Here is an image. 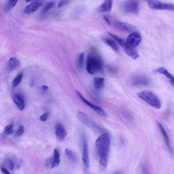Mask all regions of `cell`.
Listing matches in <instances>:
<instances>
[{
  "mask_svg": "<svg viewBox=\"0 0 174 174\" xmlns=\"http://www.w3.org/2000/svg\"><path fill=\"white\" fill-rule=\"evenodd\" d=\"M13 124H10L7 126L5 128V133L6 135H10L13 133Z\"/></svg>",
  "mask_w": 174,
  "mask_h": 174,
  "instance_id": "27",
  "label": "cell"
},
{
  "mask_svg": "<svg viewBox=\"0 0 174 174\" xmlns=\"http://www.w3.org/2000/svg\"><path fill=\"white\" fill-rule=\"evenodd\" d=\"M112 0H105L99 7L98 11L100 12H109L112 9Z\"/></svg>",
  "mask_w": 174,
  "mask_h": 174,
  "instance_id": "17",
  "label": "cell"
},
{
  "mask_svg": "<svg viewBox=\"0 0 174 174\" xmlns=\"http://www.w3.org/2000/svg\"><path fill=\"white\" fill-rule=\"evenodd\" d=\"M54 5V2H48L45 5L43 9L42 10L41 12V15H45L50 9H51Z\"/></svg>",
  "mask_w": 174,
  "mask_h": 174,
  "instance_id": "25",
  "label": "cell"
},
{
  "mask_svg": "<svg viewBox=\"0 0 174 174\" xmlns=\"http://www.w3.org/2000/svg\"><path fill=\"white\" fill-rule=\"evenodd\" d=\"M108 34L120 45L126 54L133 59L136 60L139 57V55L136 49L129 45L126 41L110 32H109Z\"/></svg>",
  "mask_w": 174,
  "mask_h": 174,
  "instance_id": "4",
  "label": "cell"
},
{
  "mask_svg": "<svg viewBox=\"0 0 174 174\" xmlns=\"http://www.w3.org/2000/svg\"><path fill=\"white\" fill-rule=\"evenodd\" d=\"M157 124H158L159 129L161 132L162 136L164 137L166 144L168 149L169 150L170 152H172V148H171L169 136H168L166 132V131L163 126L162 125L161 123L158 122H157Z\"/></svg>",
  "mask_w": 174,
  "mask_h": 174,
  "instance_id": "16",
  "label": "cell"
},
{
  "mask_svg": "<svg viewBox=\"0 0 174 174\" xmlns=\"http://www.w3.org/2000/svg\"><path fill=\"white\" fill-rule=\"evenodd\" d=\"M49 113L48 112H46L43 115H42L40 117V119L43 122H46L49 117Z\"/></svg>",
  "mask_w": 174,
  "mask_h": 174,
  "instance_id": "32",
  "label": "cell"
},
{
  "mask_svg": "<svg viewBox=\"0 0 174 174\" xmlns=\"http://www.w3.org/2000/svg\"><path fill=\"white\" fill-rule=\"evenodd\" d=\"M18 0H8L5 5L4 9L5 12H8L15 6Z\"/></svg>",
  "mask_w": 174,
  "mask_h": 174,
  "instance_id": "23",
  "label": "cell"
},
{
  "mask_svg": "<svg viewBox=\"0 0 174 174\" xmlns=\"http://www.w3.org/2000/svg\"><path fill=\"white\" fill-rule=\"evenodd\" d=\"M42 5L43 2L41 1L34 2L25 8L24 12L26 15H29L37 10Z\"/></svg>",
  "mask_w": 174,
  "mask_h": 174,
  "instance_id": "14",
  "label": "cell"
},
{
  "mask_svg": "<svg viewBox=\"0 0 174 174\" xmlns=\"http://www.w3.org/2000/svg\"><path fill=\"white\" fill-rule=\"evenodd\" d=\"M42 90L44 91H46L49 89V87L46 85H43L41 87Z\"/></svg>",
  "mask_w": 174,
  "mask_h": 174,
  "instance_id": "35",
  "label": "cell"
},
{
  "mask_svg": "<svg viewBox=\"0 0 174 174\" xmlns=\"http://www.w3.org/2000/svg\"><path fill=\"white\" fill-rule=\"evenodd\" d=\"M19 64V61L17 59L12 57L9 59L8 63V69L12 72L15 70Z\"/></svg>",
  "mask_w": 174,
  "mask_h": 174,
  "instance_id": "21",
  "label": "cell"
},
{
  "mask_svg": "<svg viewBox=\"0 0 174 174\" xmlns=\"http://www.w3.org/2000/svg\"><path fill=\"white\" fill-rule=\"evenodd\" d=\"M65 155L70 162L75 163L77 162V158L74 152L68 148L66 149L65 151Z\"/></svg>",
  "mask_w": 174,
  "mask_h": 174,
  "instance_id": "20",
  "label": "cell"
},
{
  "mask_svg": "<svg viewBox=\"0 0 174 174\" xmlns=\"http://www.w3.org/2000/svg\"><path fill=\"white\" fill-rule=\"evenodd\" d=\"M13 100L17 106L19 110H23L25 106V102L23 95L20 94H16L13 97Z\"/></svg>",
  "mask_w": 174,
  "mask_h": 174,
  "instance_id": "15",
  "label": "cell"
},
{
  "mask_svg": "<svg viewBox=\"0 0 174 174\" xmlns=\"http://www.w3.org/2000/svg\"><path fill=\"white\" fill-rule=\"evenodd\" d=\"M110 138L108 133H104L96 140L95 146L100 158V165L105 169L108 163V157L110 148Z\"/></svg>",
  "mask_w": 174,
  "mask_h": 174,
  "instance_id": "1",
  "label": "cell"
},
{
  "mask_svg": "<svg viewBox=\"0 0 174 174\" xmlns=\"http://www.w3.org/2000/svg\"><path fill=\"white\" fill-rule=\"evenodd\" d=\"M23 74L22 72L17 75L12 82V86L13 88H15L21 83L23 78Z\"/></svg>",
  "mask_w": 174,
  "mask_h": 174,
  "instance_id": "24",
  "label": "cell"
},
{
  "mask_svg": "<svg viewBox=\"0 0 174 174\" xmlns=\"http://www.w3.org/2000/svg\"><path fill=\"white\" fill-rule=\"evenodd\" d=\"M83 147V156L82 159L83 163L85 168L86 169H88L90 166L89 160L88 145L85 138L84 139Z\"/></svg>",
  "mask_w": 174,
  "mask_h": 174,
  "instance_id": "12",
  "label": "cell"
},
{
  "mask_svg": "<svg viewBox=\"0 0 174 174\" xmlns=\"http://www.w3.org/2000/svg\"><path fill=\"white\" fill-rule=\"evenodd\" d=\"M4 164L9 169L11 170H12L14 169V165L13 162L9 159H5V161Z\"/></svg>",
  "mask_w": 174,
  "mask_h": 174,
  "instance_id": "28",
  "label": "cell"
},
{
  "mask_svg": "<svg viewBox=\"0 0 174 174\" xmlns=\"http://www.w3.org/2000/svg\"><path fill=\"white\" fill-rule=\"evenodd\" d=\"M132 83L134 86H146L149 84L150 81L146 77L139 75L134 77L132 80Z\"/></svg>",
  "mask_w": 174,
  "mask_h": 174,
  "instance_id": "11",
  "label": "cell"
},
{
  "mask_svg": "<svg viewBox=\"0 0 174 174\" xmlns=\"http://www.w3.org/2000/svg\"><path fill=\"white\" fill-rule=\"evenodd\" d=\"M1 170L2 172L5 174H9L10 173L6 168H1Z\"/></svg>",
  "mask_w": 174,
  "mask_h": 174,
  "instance_id": "34",
  "label": "cell"
},
{
  "mask_svg": "<svg viewBox=\"0 0 174 174\" xmlns=\"http://www.w3.org/2000/svg\"><path fill=\"white\" fill-rule=\"evenodd\" d=\"M104 19H105V21L106 22H107L108 24L109 25H110L111 24L110 22V21H109V19L107 17H106L105 16L104 17Z\"/></svg>",
  "mask_w": 174,
  "mask_h": 174,
  "instance_id": "36",
  "label": "cell"
},
{
  "mask_svg": "<svg viewBox=\"0 0 174 174\" xmlns=\"http://www.w3.org/2000/svg\"><path fill=\"white\" fill-rule=\"evenodd\" d=\"M142 41V36L138 32L131 33L127 39V42L134 48L139 46Z\"/></svg>",
  "mask_w": 174,
  "mask_h": 174,
  "instance_id": "9",
  "label": "cell"
},
{
  "mask_svg": "<svg viewBox=\"0 0 174 174\" xmlns=\"http://www.w3.org/2000/svg\"><path fill=\"white\" fill-rule=\"evenodd\" d=\"M75 92H76V93L78 97L82 100V102L85 103V105L89 106L90 108L93 109V110L96 112L98 114L105 117H109L108 114L106 113L105 111L104 110V109L102 108L95 105L89 102L88 100H87L82 95H81L80 92L78 91H76Z\"/></svg>",
  "mask_w": 174,
  "mask_h": 174,
  "instance_id": "7",
  "label": "cell"
},
{
  "mask_svg": "<svg viewBox=\"0 0 174 174\" xmlns=\"http://www.w3.org/2000/svg\"><path fill=\"white\" fill-rule=\"evenodd\" d=\"M142 172H144V173H148V170L144 164L142 163Z\"/></svg>",
  "mask_w": 174,
  "mask_h": 174,
  "instance_id": "33",
  "label": "cell"
},
{
  "mask_svg": "<svg viewBox=\"0 0 174 174\" xmlns=\"http://www.w3.org/2000/svg\"><path fill=\"white\" fill-rule=\"evenodd\" d=\"M115 25L118 28L125 32L131 33L138 32L136 28L125 22H116L115 23Z\"/></svg>",
  "mask_w": 174,
  "mask_h": 174,
  "instance_id": "10",
  "label": "cell"
},
{
  "mask_svg": "<svg viewBox=\"0 0 174 174\" xmlns=\"http://www.w3.org/2000/svg\"><path fill=\"white\" fill-rule=\"evenodd\" d=\"M122 112L123 115L126 119L130 120H133V117L130 114L128 113L127 111L125 110H123Z\"/></svg>",
  "mask_w": 174,
  "mask_h": 174,
  "instance_id": "30",
  "label": "cell"
},
{
  "mask_svg": "<svg viewBox=\"0 0 174 174\" xmlns=\"http://www.w3.org/2000/svg\"><path fill=\"white\" fill-rule=\"evenodd\" d=\"M148 5L151 9L153 10L171 11H173L174 10L173 4L166 3L156 0H149L148 2Z\"/></svg>",
  "mask_w": 174,
  "mask_h": 174,
  "instance_id": "5",
  "label": "cell"
},
{
  "mask_svg": "<svg viewBox=\"0 0 174 174\" xmlns=\"http://www.w3.org/2000/svg\"><path fill=\"white\" fill-rule=\"evenodd\" d=\"M137 96L152 107L156 109L161 108L160 101L153 92L149 91H143L138 92Z\"/></svg>",
  "mask_w": 174,
  "mask_h": 174,
  "instance_id": "3",
  "label": "cell"
},
{
  "mask_svg": "<svg viewBox=\"0 0 174 174\" xmlns=\"http://www.w3.org/2000/svg\"><path fill=\"white\" fill-rule=\"evenodd\" d=\"M65 129L61 124L56 125L55 128V134L57 139L60 141H62L65 138L67 135Z\"/></svg>",
  "mask_w": 174,
  "mask_h": 174,
  "instance_id": "13",
  "label": "cell"
},
{
  "mask_svg": "<svg viewBox=\"0 0 174 174\" xmlns=\"http://www.w3.org/2000/svg\"><path fill=\"white\" fill-rule=\"evenodd\" d=\"M104 41L114 51L116 52H118L119 50L118 46L114 40L110 38H105L104 39Z\"/></svg>",
  "mask_w": 174,
  "mask_h": 174,
  "instance_id": "22",
  "label": "cell"
},
{
  "mask_svg": "<svg viewBox=\"0 0 174 174\" xmlns=\"http://www.w3.org/2000/svg\"><path fill=\"white\" fill-rule=\"evenodd\" d=\"M25 1H26V2H28L32 1V0H25Z\"/></svg>",
  "mask_w": 174,
  "mask_h": 174,
  "instance_id": "37",
  "label": "cell"
},
{
  "mask_svg": "<svg viewBox=\"0 0 174 174\" xmlns=\"http://www.w3.org/2000/svg\"><path fill=\"white\" fill-rule=\"evenodd\" d=\"M155 72L164 75L170 80V83L173 86L174 77L166 69L163 67H161L156 69Z\"/></svg>",
  "mask_w": 174,
  "mask_h": 174,
  "instance_id": "18",
  "label": "cell"
},
{
  "mask_svg": "<svg viewBox=\"0 0 174 174\" xmlns=\"http://www.w3.org/2000/svg\"><path fill=\"white\" fill-rule=\"evenodd\" d=\"M24 128L23 126L20 125L15 131V134L17 136H21L23 134L24 132Z\"/></svg>",
  "mask_w": 174,
  "mask_h": 174,
  "instance_id": "29",
  "label": "cell"
},
{
  "mask_svg": "<svg viewBox=\"0 0 174 174\" xmlns=\"http://www.w3.org/2000/svg\"><path fill=\"white\" fill-rule=\"evenodd\" d=\"M123 9L126 13L136 15L139 13L138 2L136 0H128L123 4Z\"/></svg>",
  "mask_w": 174,
  "mask_h": 174,
  "instance_id": "8",
  "label": "cell"
},
{
  "mask_svg": "<svg viewBox=\"0 0 174 174\" xmlns=\"http://www.w3.org/2000/svg\"><path fill=\"white\" fill-rule=\"evenodd\" d=\"M84 54L81 53L79 55L77 61V67L78 69L80 70L82 68L84 60Z\"/></svg>",
  "mask_w": 174,
  "mask_h": 174,
  "instance_id": "26",
  "label": "cell"
},
{
  "mask_svg": "<svg viewBox=\"0 0 174 174\" xmlns=\"http://www.w3.org/2000/svg\"><path fill=\"white\" fill-rule=\"evenodd\" d=\"M103 64L102 59L99 55L95 53H91L87 58V71L89 74H96L102 70Z\"/></svg>",
  "mask_w": 174,
  "mask_h": 174,
  "instance_id": "2",
  "label": "cell"
},
{
  "mask_svg": "<svg viewBox=\"0 0 174 174\" xmlns=\"http://www.w3.org/2000/svg\"><path fill=\"white\" fill-rule=\"evenodd\" d=\"M69 2V0H62L61 1L58 5V7H62L68 4Z\"/></svg>",
  "mask_w": 174,
  "mask_h": 174,
  "instance_id": "31",
  "label": "cell"
},
{
  "mask_svg": "<svg viewBox=\"0 0 174 174\" xmlns=\"http://www.w3.org/2000/svg\"><path fill=\"white\" fill-rule=\"evenodd\" d=\"M60 162V154L57 149H55L52 157L47 158L45 161L46 166L50 169L57 167Z\"/></svg>",
  "mask_w": 174,
  "mask_h": 174,
  "instance_id": "6",
  "label": "cell"
},
{
  "mask_svg": "<svg viewBox=\"0 0 174 174\" xmlns=\"http://www.w3.org/2000/svg\"><path fill=\"white\" fill-rule=\"evenodd\" d=\"M94 85L95 88L98 90L102 89L105 85L104 78L101 77H95L94 80Z\"/></svg>",
  "mask_w": 174,
  "mask_h": 174,
  "instance_id": "19",
  "label": "cell"
}]
</instances>
